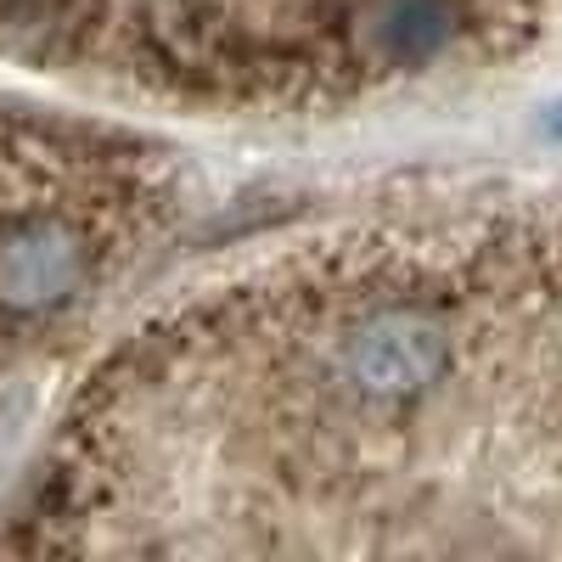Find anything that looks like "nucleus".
<instances>
[{
	"instance_id": "obj_1",
	"label": "nucleus",
	"mask_w": 562,
	"mask_h": 562,
	"mask_svg": "<svg viewBox=\"0 0 562 562\" xmlns=\"http://www.w3.org/2000/svg\"><path fill=\"white\" fill-rule=\"evenodd\" d=\"M7 546L562 557V198L304 231L140 315Z\"/></svg>"
},
{
	"instance_id": "obj_2",
	"label": "nucleus",
	"mask_w": 562,
	"mask_h": 562,
	"mask_svg": "<svg viewBox=\"0 0 562 562\" xmlns=\"http://www.w3.org/2000/svg\"><path fill=\"white\" fill-rule=\"evenodd\" d=\"M562 0H0V57L119 102L333 119L501 74Z\"/></svg>"
}]
</instances>
